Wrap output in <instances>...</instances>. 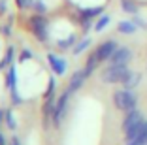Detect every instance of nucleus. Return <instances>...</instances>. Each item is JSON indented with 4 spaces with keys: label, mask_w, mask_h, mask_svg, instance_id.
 Masks as SVG:
<instances>
[{
    "label": "nucleus",
    "mask_w": 147,
    "mask_h": 145,
    "mask_svg": "<svg viewBox=\"0 0 147 145\" xmlns=\"http://www.w3.org/2000/svg\"><path fill=\"white\" fill-rule=\"evenodd\" d=\"M113 104H115L117 109H123V111H132L136 109L138 106V100H136L134 92L130 89H123V90H117L113 94Z\"/></svg>",
    "instance_id": "obj_1"
},
{
    "label": "nucleus",
    "mask_w": 147,
    "mask_h": 145,
    "mask_svg": "<svg viewBox=\"0 0 147 145\" xmlns=\"http://www.w3.org/2000/svg\"><path fill=\"white\" fill-rule=\"evenodd\" d=\"M130 76V70L126 68V64H121V66H111L104 70L102 74V81L106 83H123L126 77Z\"/></svg>",
    "instance_id": "obj_2"
},
{
    "label": "nucleus",
    "mask_w": 147,
    "mask_h": 145,
    "mask_svg": "<svg viewBox=\"0 0 147 145\" xmlns=\"http://www.w3.org/2000/svg\"><path fill=\"white\" fill-rule=\"evenodd\" d=\"M70 94H72V90H64L62 92V96L59 100H57V107H55V115H53V126H61L62 119H64L66 115V107H68V100H70Z\"/></svg>",
    "instance_id": "obj_3"
},
{
    "label": "nucleus",
    "mask_w": 147,
    "mask_h": 145,
    "mask_svg": "<svg viewBox=\"0 0 147 145\" xmlns=\"http://www.w3.org/2000/svg\"><path fill=\"white\" fill-rule=\"evenodd\" d=\"M130 57H132V53H130L128 47H117L115 53H113L111 59H109V64H111V66H121V64H128Z\"/></svg>",
    "instance_id": "obj_4"
},
{
    "label": "nucleus",
    "mask_w": 147,
    "mask_h": 145,
    "mask_svg": "<svg viewBox=\"0 0 147 145\" xmlns=\"http://www.w3.org/2000/svg\"><path fill=\"white\" fill-rule=\"evenodd\" d=\"M91 72H92V70H91V68H87V66H85L83 70H79V72H76V74L72 76V79H70L68 89L72 90V92H74V90H78L79 87H81L83 83H85V79H87V77L91 76Z\"/></svg>",
    "instance_id": "obj_5"
},
{
    "label": "nucleus",
    "mask_w": 147,
    "mask_h": 145,
    "mask_svg": "<svg viewBox=\"0 0 147 145\" xmlns=\"http://www.w3.org/2000/svg\"><path fill=\"white\" fill-rule=\"evenodd\" d=\"M115 49H117V43L113 42V40H109V42L102 43L94 53H96V57H98V60L102 62V60H109V59H111V55L115 53Z\"/></svg>",
    "instance_id": "obj_6"
},
{
    "label": "nucleus",
    "mask_w": 147,
    "mask_h": 145,
    "mask_svg": "<svg viewBox=\"0 0 147 145\" xmlns=\"http://www.w3.org/2000/svg\"><path fill=\"white\" fill-rule=\"evenodd\" d=\"M143 124H145V121H138L136 124H132V126L128 128V130H125V140H126V143H130V141H134L136 138L140 136V132L143 130Z\"/></svg>",
    "instance_id": "obj_7"
},
{
    "label": "nucleus",
    "mask_w": 147,
    "mask_h": 145,
    "mask_svg": "<svg viewBox=\"0 0 147 145\" xmlns=\"http://www.w3.org/2000/svg\"><path fill=\"white\" fill-rule=\"evenodd\" d=\"M143 117H142V113H140L138 109H132V111H126V117H125V121H123V130H128L132 124H136L138 121H142Z\"/></svg>",
    "instance_id": "obj_8"
},
{
    "label": "nucleus",
    "mask_w": 147,
    "mask_h": 145,
    "mask_svg": "<svg viewBox=\"0 0 147 145\" xmlns=\"http://www.w3.org/2000/svg\"><path fill=\"white\" fill-rule=\"evenodd\" d=\"M47 59H49V64H51L53 72H55L57 76H62V74L66 72V62L62 59H59L57 55H49Z\"/></svg>",
    "instance_id": "obj_9"
},
{
    "label": "nucleus",
    "mask_w": 147,
    "mask_h": 145,
    "mask_svg": "<svg viewBox=\"0 0 147 145\" xmlns=\"http://www.w3.org/2000/svg\"><path fill=\"white\" fill-rule=\"evenodd\" d=\"M32 26H34V32H36V36H38L40 40H45L47 38V30H45V21H43L42 17H34L32 19Z\"/></svg>",
    "instance_id": "obj_10"
},
{
    "label": "nucleus",
    "mask_w": 147,
    "mask_h": 145,
    "mask_svg": "<svg viewBox=\"0 0 147 145\" xmlns=\"http://www.w3.org/2000/svg\"><path fill=\"white\" fill-rule=\"evenodd\" d=\"M140 79H142L140 74H132V72H130V76L123 81V85H125V89H134V87L140 83Z\"/></svg>",
    "instance_id": "obj_11"
},
{
    "label": "nucleus",
    "mask_w": 147,
    "mask_h": 145,
    "mask_svg": "<svg viewBox=\"0 0 147 145\" xmlns=\"http://www.w3.org/2000/svg\"><path fill=\"white\" fill-rule=\"evenodd\" d=\"M119 30H121L123 34H132V32L136 30V26H134V23L123 21V23H119Z\"/></svg>",
    "instance_id": "obj_12"
},
{
    "label": "nucleus",
    "mask_w": 147,
    "mask_h": 145,
    "mask_svg": "<svg viewBox=\"0 0 147 145\" xmlns=\"http://www.w3.org/2000/svg\"><path fill=\"white\" fill-rule=\"evenodd\" d=\"M89 45H91V40H83L81 43H78V45L74 47V53H76V55H79V53H83Z\"/></svg>",
    "instance_id": "obj_13"
},
{
    "label": "nucleus",
    "mask_w": 147,
    "mask_h": 145,
    "mask_svg": "<svg viewBox=\"0 0 147 145\" xmlns=\"http://www.w3.org/2000/svg\"><path fill=\"white\" fill-rule=\"evenodd\" d=\"M6 124H8V128L9 130H15V119H13V115H11V111H6Z\"/></svg>",
    "instance_id": "obj_14"
},
{
    "label": "nucleus",
    "mask_w": 147,
    "mask_h": 145,
    "mask_svg": "<svg viewBox=\"0 0 147 145\" xmlns=\"http://www.w3.org/2000/svg\"><path fill=\"white\" fill-rule=\"evenodd\" d=\"M108 23H109V17H108V15H104V17L100 19L98 23H96V30H102L106 25H108Z\"/></svg>",
    "instance_id": "obj_15"
},
{
    "label": "nucleus",
    "mask_w": 147,
    "mask_h": 145,
    "mask_svg": "<svg viewBox=\"0 0 147 145\" xmlns=\"http://www.w3.org/2000/svg\"><path fill=\"white\" fill-rule=\"evenodd\" d=\"M123 8L126 9V11H136V6L130 2V0H123Z\"/></svg>",
    "instance_id": "obj_16"
},
{
    "label": "nucleus",
    "mask_w": 147,
    "mask_h": 145,
    "mask_svg": "<svg viewBox=\"0 0 147 145\" xmlns=\"http://www.w3.org/2000/svg\"><path fill=\"white\" fill-rule=\"evenodd\" d=\"M19 4H21V6H23V8H26V6L30 4V0H19Z\"/></svg>",
    "instance_id": "obj_17"
},
{
    "label": "nucleus",
    "mask_w": 147,
    "mask_h": 145,
    "mask_svg": "<svg viewBox=\"0 0 147 145\" xmlns=\"http://www.w3.org/2000/svg\"><path fill=\"white\" fill-rule=\"evenodd\" d=\"M0 145H6V138H4V134L0 132Z\"/></svg>",
    "instance_id": "obj_18"
},
{
    "label": "nucleus",
    "mask_w": 147,
    "mask_h": 145,
    "mask_svg": "<svg viewBox=\"0 0 147 145\" xmlns=\"http://www.w3.org/2000/svg\"><path fill=\"white\" fill-rule=\"evenodd\" d=\"M4 117H6V111H4V109H0V123L4 121Z\"/></svg>",
    "instance_id": "obj_19"
},
{
    "label": "nucleus",
    "mask_w": 147,
    "mask_h": 145,
    "mask_svg": "<svg viewBox=\"0 0 147 145\" xmlns=\"http://www.w3.org/2000/svg\"><path fill=\"white\" fill-rule=\"evenodd\" d=\"M11 145H21V143H19V140H17V138H15V140L11 141Z\"/></svg>",
    "instance_id": "obj_20"
}]
</instances>
